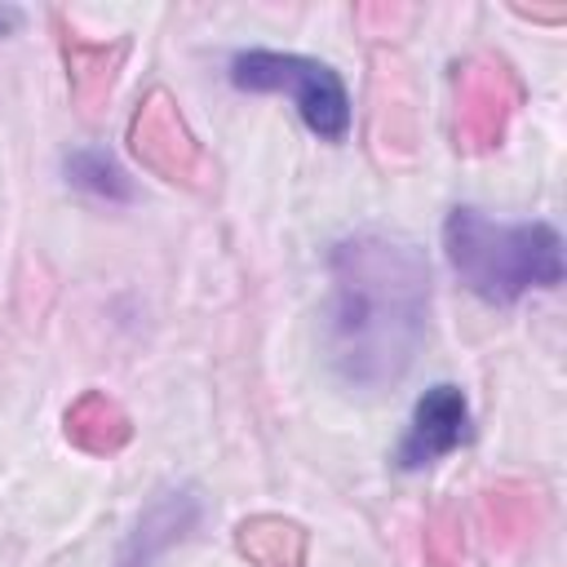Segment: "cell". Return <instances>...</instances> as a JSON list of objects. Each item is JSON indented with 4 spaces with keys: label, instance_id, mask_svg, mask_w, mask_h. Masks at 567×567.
<instances>
[{
    "label": "cell",
    "instance_id": "obj_1",
    "mask_svg": "<svg viewBox=\"0 0 567 567\" xmlns=\"http://www.w3.org/2000/svg\"><path fill=\"white\" fill-rule=\"evenodd\" d=\"M328 275L323 354L332 372L363 394L399 385L430 328V266L421 248L363 230L332 248Z\"/></svg>",
    "mask_w": 567,
    "mask_h": 567
},
{
    "label": "cell",
    "instance_id": "obj_2",
    "mask_svg": "<svg viewBox=\"0 0 567 567\" xmlns=\"http://www.w3.org/2000/svg\"><path fill=\"white\" fill-rule=\"evenodd\" d=\"M443 252L461 284L492 306H509L563 279V239L549 221H492L478 208H452Z\"/></svg>",
    "mask_w": 567,
    "mask_h": 567
},
{
    "label": "cell",
    "instance_id": "obj_3",
    "mask_svg": "<svg viewBox=\"0 0 567 567\" xmlns=\"http://www.w3.org/2000/svg\"><path fill=\"white\" fill-rule=\"evenodd\" d=\"M230 80L239 89H252V93H288L297 102L306 128L315 137H323V142H341L350 133V97H346V84L319 58L248 49V53H235Z\"/></svg>",
    "mask_w": 567,
    "mask_h": 567
},
{
    "label": "cell",
    "instance_id": "obj_4",
    "mask_svg": "<svg viewBox=\"0 0 567 567\" xmlns=\"http://www.w3.org/2000/svg\"><path fill=\"white\" fill-rule=\"evenodd\" d=\"M452 102H456V115H452L456 146L465 155H483V151L501 146L514 111L523 106V84L509 71V62H501L492 53H478V58L456 62Z\"/></svg>",
    "mask_w": 567,
    "mask_h": 567
},
{
    "label": "cell",
    "instance_id": "obj_5",
    "mask_svg": "<svg viewBox=\"0 0 567 567\" xmlns=\"http://www.w3.org/2000/svg\"><path fill=\"white\" fill-rule=\"evenodd\" d=\"M128 146L142 159V168H151L164 182L199 190L213 177V164H208L204 146L195 142L190 124L182 120V111H177L168 89H151L137 102V111L128 120Z\"/></svg>",
    "mask_w": 567,
    "mask_h": 567
},
{
    "label": "cell",
    "instance_id": "obj_6",
    "mask_svg": "<svg viewBox=\"0 0 567 567\" xmlns=\"http://www.w3.org/2000/svg\"><path fill=\"white\" fill-rule=\"evenodd\" d=\"M470 439V403L456 385H430L399 443V470H425Z\"/></svg>",
    "mask_w": 567,
    "mask_h": 567
},
{
    "label": "cell",
    "instance_id": "obj_7",
    "mask_svg": "<svg viewBox=\"0 0 567 567\" xmlns=\"http://www.w3.org/2000/svg\"><path fill=\"white\" fill-rule=\"evenodd\" d=\"M53 27H58L66 84H71V97H75L80 115H97L102 102L111 97V84H115L124 58H128V40H89L75 27H66L62 13H53Z\"/></svg>",
    "mask_w": 567,
    "mask_h": 567
},
{
    "label": "cell",
    "instance_id": "obj_8",
    "mask_svg": "<svg viewBox=\"0 0 567 567\" xmlns=\"http://www.w3.org/2000/svg\"><path fill=\"white\" fill-rule=\"evenodd\" d=\"M195 518H199L195 492H186V487L159 492V496L146 505V514H142V523H137V532H133V540H128L120 567H151V558H155L159 549H168L173 540H182V536L195 527Z\"/></svg>",
    "mask_w": 567,
    "mask_h": 567
},
{
    "label": "cell",
    "instance_id": "obj_9",
    "mask_svg": "<svg viewBox=\"0 0 567 567\" xmlns=\"http://www.w3.org/2000/svg\"><path fill=\"white\" fill-rule=\"evenodd\" d=\"M62 430H66V439H71L80 452H89V456H115V452L128 447V439H133L128 412H124L111 394H102V390H84V394L66 408Z\"/></svg>",
    "mask_w": 567,
    "mask_h": 567
},
{
    "label": "cell",
    "instance_id": "obj_10",
    "mask_svg": "<svg viewBox=\"0 0 567 567\" xmlns=\"http://www.w3.org/2000/svg\"><path fill=\"white\" fill-rule=\"evenodd\" d=\"M235 545L257 567H301L306 563V532H301V523L279 518V514L244 518L239 532H235Z\"/></svg>",
    "mask_w": 567,
    "mask_h": 567
},
{
    "label": "cell",
    "instance_id": "obj_11",
    "mask_svg": "<svg viewBox=\"0 0 567 567\" xmlns=\"http://www.w3.org/2000/svg\"><path fill=\"white\" fill-rule=\"evenodd\" d=\"M483 514H487L492 540L501 549H514L536 527V492L527 483H501V487H492L483 496Z\"/></svg>",
    "mask_w": 567,
    "mask_h": 567
},
{
    "label": "cell",
    "instance_id": "obj_12",
    "mask_svg": "<svg viewBox=\"0 0 567 567\" xmlns=\"http://www.w3.org/2000/svg\"><path fill=\"white\" fill-rule=\"evenodd\" d=\"M66 177L80 186V190H93L102 199H128L133 186L124 177V168L102 151V146H80L66 155Z\"/></svg>",
    "mask_w": 567,
    "mask_h": 567
},
{
    "label": "cell",
    "instance_id": "obj_13",
    "mask_svg": "<svg viewBox=\"0 0 567 567\" xmlns=\"http://www.w3.org/2000/svg\"><path fill=\"white\" fill-rule=\"evenodd\" d=\"M425 567H461V540L447 518L430 523L425 532Z\"/></svg>",
    "mask_w": 567,
    "mask_h": 567
}]
</instances>
